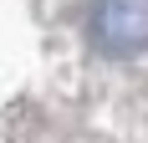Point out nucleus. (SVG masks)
Here are the masks:
<instances>
[{
  "mask_svg": "<svg viewBox=\"0 0 148 143\" xmlns=\"http://www.w3.org/2000/svg\"><path fill=\"white\" fill-rule=\"evenodd\" d=\"M92 36L102 51H143L148 46V0H102L92 15Z\"/></svg>",
  "mask_w": 148,
  "mask_h": 143,
  "instance_id": "obj_1",
  "label": "nucleus"
}]
</instances>
